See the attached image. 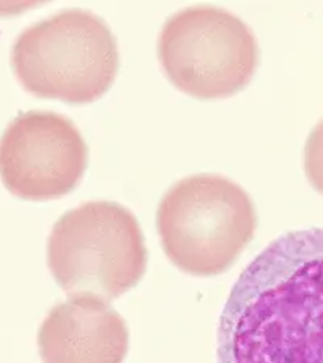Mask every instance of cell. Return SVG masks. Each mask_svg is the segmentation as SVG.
Instances as JSON below:
<instances>
[{
    "label": "cell",
    "mask_w": 323,
    "mask_h": 363,
    "mask_svg": "<svg viewBox=\"0 0 323 363\" xmlns=\"http://www.w3.org/2000/svg\"><path fill=\"white\" fill-rule=\"evenodd\" d=\"M23 89L39 99L84 105L101 99L119 74V44L101 16L67 9L28 26L10 52Z\"/></svg>",
    "instance_id": "2"
},
{
    "label": "cell",
    "mask_w": 323,
    "mask_h": 363,
    "mask_svg": "<svg viewBox=\"0 0 323 363\" xmlns=\"http://www.w3.org/2000/svg\"><path fill=\"white\" fill-rule=\"evenodd\" d=\"M304 172L310 186L323 196V118L312 128L305 143Z\"/></svg>",
    "instance_id": "8"
},
{
    "label": "cell",
    "mask_w": 323,
    "mask_h": 363,
    "mask_svg": "<svg viewBox=\"0 0 323 363\" xmlns=\"http://www.w3.org/2000/svg\"><path fill=\"white\" fill-rule=\"evenodd\" d=\"M257 212L248 192L214 173L175 183L157 208V231L168 260L192 277H217L254 239Z\"/></svg>",
    "instance_id": "3"
},
{
    "label": "cell",
    "mask_w": 323,
    "mask_h": 363,
    "mask_svg": "<svg viewBox=\"0 0 323 363\" xmlns=\"http://www.w3.org/2000/svg\"><path fill=\"white\" fill-rule=\"evenodd\" d=\"M47 265L68 296L92 294L111 302L133 289L148 268L139 221L119 202L81 203L52 226Z\"/></svg>",
    "instance_id": "4"
},
{
    "label": "cell",
    "mask_w": 323,
    "mask_h": 363,
    "mask_svg": "<svg viewBox=\"0 0 323 363\" xmlns=\"http://www.w3.org/2000/svg\"><path fill=\"white\" fill-rule=\"evenodd\" d=\"M157 55L176 89L210 101L243 91L258 67L261 50L239 16L214 5H192L168 16Z\"/></svg>",
    "instance_id": "5"
},
{
    "label": "cell",
    "mask_w": 323,
    "mask_h": 363,
    "mask_svg": "<svg viewBox=\"0 0 323 363\" xmlns=\"http://www.w3.org/2000/svg\"><path fill=\"white\" fill-rule=\"evenodd\" d=\"M38 347L44 363H123L129 331L104 298L68 296L49 310L39 326Z\"/></svg>",
    "instance_id": "7"
},
{
    "label": "cell",
    "mask_w": 323,
    "mask_h": 363,
    "mask_svg": "<svg viewBox=\"0 0 323 363\" xmlns=\"http://www.w3.org/2000/svg\"><path fill=\"white\" fill-rule=\"evenodd\" d=\"M217 363H323V228L285 233L234 283Z\"/></svg>",
    "instance_id": "1"
},
{
    "label": "cell",
    "mask_w": 323,
    "mask_h": 363,
    "mask_svg": "<svg viewBox=\"0 0 323 363\" xmlns=\"http://www.w3.org/2000/svg\"><path fill=\"white\" fill-rule=\"evenodd\" d=\"M87 168V144L75 123L45 110L20 113L0 136V179L23 201L70 194Z\"/></svg>",
    "instance_id": "6"
}]
</instances>
